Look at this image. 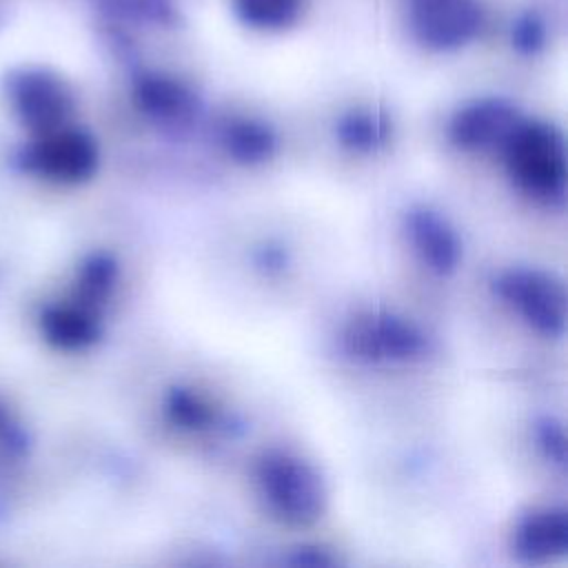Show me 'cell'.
<instances>
[{
	"instance_id": "1",
	"label": "cell",
	"mask_w": 568,
	"mask_h": 568,
	"mask_svg": "<svg viewBox=\"0 0 568 568\" xmlns=\"http://www.w3.org/2000/svg\"><path fill=\"white\" fill-rule=\"evenodd\" d=\"M515 184L546 202L566 193V146L557 126L539 120H521L501 146Z\"/></svg>"
},
{
	"instance_id": "2",
	"label": "cell",
	"mask_w": 568,
	"mask_h": 568,
	"mask_svg": "<svg viewBox=\"0 0 568 568\" xmlns=\"http://www.w3.org/2000/svg\"><path fill=\"white\" fill-rule=\"evenodd\" d=\"M257 484L268 506L291 524L306 526L324 513L326 486L320 473L295 455L266 453L257 464Z\"/></svg>"
},
{
	"instance_id": "3",
	"label": "cell",
	"mask_w": 568,
	"mask_h": 568,
	"mask_svg": "<svg viewBox=\"0 0 568 568\" xmlns=\"http://www.w3.org/2000/svg\"><path fill=\"white\" fill-rule=\"evenodd\" d=\"M342 348L357 362H410L428 351V339L406 317L366 311L344 326Z\"/></svg>"
},
{
	"instance_id": "4",
	"label": "cell",
	"mask_w": 568,
	"mask_h": 568,
	"mask_svg": "<svg viewBox=\"0 0 568 568\" xmlns=\"http://www.w3.org/2000/svg\"><path fill=\"white\" fill-rule=\"evenodd\" d=\"M495 293L515 306L521 317L546 337L566 331V286L559 275L544 268L515 266L493 280Z\"/></svg>"
},
{
	"instance_id": "5",
	"label": "cell",
	"mask_w": 568,
	"mask_h": 568,
	"mask_svg": "<svg viewBox=\"0 0 568 568\" xmlns=\"http://www.w3.org/2000/svg\"><path fill=\"white\" fill-rule=\"evenodd\" d=\"M481 24L477 0H410V29L433 51H455L470 42Z\"/></svg>"
},
{
	"instance_id": "6",
	"label": "cell",
	"mask_w": 568,
	"mask_h": 568,
	"mask_svg": "<svg viewBox=\"0 0 568 568\" xmlns=\"http://www.w3.org/2000/svg\"><path fill=\"white\" fill-rule=\"evenodd\" d=\"M517 106L504 98H481L464 104L450 120L448 135L464 151L501 149L521 122Z\"/></svg>"
},
{
	"instance_id": "7",
	"label": "cell",
	"mask_w": 568,
	"mask_h": 568,
	"mask_svg": "<svg viewBox=\"0 0 568 568\" xmlns=\"http://www.w3.org/2000/svg\"><path fill=\"white\" fill-rule=\"evenodd\" d=\"M406 231L417 255L433 273L448 275L459 266L462 240L439 211L426 204L408 209Z\"/></svg>"
},
{
	"instance_id": "8",
	"label": "cell",
	"mask_w": 568,
	"mask_h": 568,
	"mask_svg": "<svg viewBox=\"0 0 568 568\" xmlns=\"http://www.w3.org/2000/svg\"><path fill=\"white\" fill-rule=\"evenodd\" d=\"M133 100L151 120L171 126L189 124L200 109L197 95L184 82L155 71L135 75Z\"/></svg>"
},
{
	"instance_id": "9",
	"label": "cell",
	"mask_w": 568,
	"mask_h": 568,
	"mask_svg": "<svg viewBox=\"0 0 568 568\" xmlns=\"http://www.w3.org/2000/svg\"><path fill=\"white\" fill-rule=\"evenodd\" d=\"M513 550L524 561H550L568 550V513L544 506L524 513L515 526Z\"/></svg>"
},
{
	"instance_id": "10",
	"label": "cell",
	"mask_w": 568,
	"mask_h": 568,
	"mask_svg": "<svg viewBox=\"0 0 568 568\" xmlns=\"http://www.w3.org/2000/svg\"><path fill=\"white\" fill-rule=\"evenodd\" d=\"M224 151L240 164H262L277 151L275 131L253 118H233L220 131Z\"/></svg>"
},
{
	"instance_id": "11",
	"label": "cell",
	"mask_w": 568,
	"mask_h": 568,
	"mask_svg": "<svg viewBox=\"0 0 568 568\" xmlns=\"http://www.w3.org/2000/svg\"><path fill=\"white\" fill-rule=\"evenodd\" d=\"M95 144L89 135L80 131H62L44 146V164L51 173L60 178H87L95 169Z\"/></svg>"
},
{
	"instance_id": "12",
	"label": "cell",
	"mask_w": 568,
	"mask_h": 568,
	"mask_svg": "<svg viewBox=\"0 0 568 568\" xmlns=\"http://www.w3.org/2000/svg\"><path fill=\"white\" fill-rule=\"evenodd\" d=\"M20 102L27 115L40 124H58L71 106L64 84L49 73L24 75L20 82Z\"/></svg>"
},
{
	"instance_id": "13",
	"label": "cell",
	"mask_w": 568,
	"mask_h": 568,
	"mask_svg": "<svg viewBox=\"0 0 568 568\" xmlns=\"http://www.w3.org/2000/svg\"><path fill=\"white\" fill-rule=\"evenodd\" d=\"M335 135L342 146L355 153H373L386 144L390 135V122L377 111H348L337 120Z\"/></svg>"
},
{
	"instance_id": "14",
	"label": "cell",
	"mask_w": 568,
	"mask_h": 568,
	"mask_svg": "<svg viewBox=\"0 0 568 568\" xmlns=\"http://www.w3.org/2000/svg\"><path fill=\"white\" fill-rule=\"evenodd\" d=\"M237 18L262 31H280L291 27L302 9V0H233Z\"/></svg>"
},
{
	"instance_id": "15",
	"label": "cell",
	"mask_w": 568,
	"mask_h": 568,
	"mask_svg": "<svg viewBox=\"0 0 568 568\" xmlns=\"http://www.w3.org/2000/svg\"><path fill=\"white\" fill-rule=\"evenodd\" d=\"M166 413L173 424L189 428V430H200L209 428L213 424V410L211 406L191 388L175 386L171 388L166 397Z\"/></svg>"
},
{
	"instance_id": "16",
	"label": "cell",
	"mask_w": 568,
	"mask_h": 568,
	"mask_svg": "<svg viewBox=\"0 0 568 568\" xmlns=\"http://www.w3.org/2000/svg\"><path fill=\"white\" fill-rule=\"evenodd\" d=\"M49 331H51L53 339H58L64 346H84V344H91L100 335L95 320L91 315H87L82 311H73V308H62V311L51 313Z\"/></svg>"
},
{
	"instance_id": "17",
	"label": "cell",
	"mask_w": 568,
	"mask_h": 568,
	"mask_svg": "<svg viewBox=\"0 0 568 568\" xmlns=\"http://www.w3.org/2000/svg\"><path fill=\"white\" fill-rule=\"evenodd\" d=\"M113 13L169 24L175 20L171 0H102Z\"/></svg>"
},
{
	"instance_id": "18",
	"label": "cell",
	"mask_w": 568,
	"mask_h": 568,
	"mask_svg": "<svg viewBox=\"0 0 568 568\" xmlns=\"http://www.w3.org/2000/svg\"><path fill=\"white\" fill-rule=\"evenodd\" d=\"M535 437L537 446L546 455L548 462H552L559 468H566V430L564 424L555 417H539L535 424Z\"/></svg>"
},
{
	"instance_id": "19",
	"label": "cell",
	"mask_w": 568,
	"mask_h": 568,
	"mask_svg": "<svg viewBox=\"0 0 568 568\" xmlns=\"http://www.w3.org/2000/svg\"><path fill=\"white\" fill-rule=\"evenodd\" d=\"M118 266L109 255H95L87 262L84 275H82V288L87 291L89 297L100 300L109 293V288L115 282Z\"/></svg>"
},
{
	"instance_id": "20",
	"label": "cell",
	"mask_w": 568,
	"mask_h": 568,
	"mask_svg": "<svg viewBox=\"0 0 568 568\" xmlns=\"http://www.w3.org/2000/svg\"><path fill=\"white\" fill-rule=\"evenodd\" d=\"M513 47L521 53H537L546 42V27L535 13H524L510 29Z\"/></svg>"
},
{
	"instance_id": "21",
	"label": "cell",
	"mask_w": 568,
	"mask_h": 568,
	"mask_svg": "<svg viewBox=\"0 0 568 568\" xmlns=\"http://www.w3.org/2000/svg\"><path fill=\"white\" fill-rule=\"evenodd\" d=\"M291 564L295 566H313V568H326V566H335L337 559L333 555H328V550L317 548V546H302L297 548L291 559Z\"/></svg>"
},
{
	"instance_id": "22",
	"label": "cell",
	"mask_w": 568,
	"mask_h": 568,
	"mask_svg": "<svg viewBox=\"0 0 568 568\" xmlns=\"http://www.w3.org/2000/svg\"><path fill=\"white\" fill-rule=\"evenodd\" d=\"M257 266H264L268 273L282 271L286 266V253L280 246H264L257 251Z\"/></svg>"
}]
</instances>
